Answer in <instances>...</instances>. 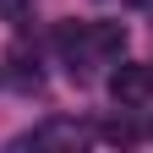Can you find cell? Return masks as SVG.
I'll return each instance as SVG.
<instances>
[{
  "label": "cell",
  "mask_w": 153,
  "mask_h": 153,
  "mask_svg": "<svg viewBox=\"0 0 153 153\" xmlns=\"http://www.w3.org/2000/svg\"><path fill=\"white\" fill-rule=\"evenodd\" d=\"M126 6H153V0H126Z\"/></svg>",
  "instance_id": "obj_3"
},
{
  "label": "cell",
  "mask_w": 153,
  "mask_h": 153,
  "mask_svg": "<svg viewBox=\"0 0 153 153\" xmlns=\"http://www.w3.org/2000/svg\"><path fill=\"white\" fill-rule=\"evenodd\" d=\"M109 99L120 104V109H142L148 99H153V66H142V60H120L109 71Z\"/></svg>",
  "instance_id": "obj_1"
},
{
  "label": "cell",
  "mask_w": 153,
  "mask_h": 153,
  "mask_svg": "<svg viewBox=\"0 0 153 153\" xmlns=\"http://www.w3.org/2000/svg\"><path fill=\"white\" fill-rule=\"evenodd\" d=\"M82 44H88L93 55H104V60H120L126 27H120V22H93V27H82Z\"/></svg>",
  "instance_id": "obj_2"
}]
</instances>
